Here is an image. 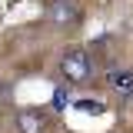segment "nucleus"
I'll return each instance as SVG.
<instances>
[{
	"label": "nucleus",
	"mask_w": 133,
	"mask_h": 133,
	"mask_svg": "<svg viewBox=\"0 0 133 133\" xmlns=\"http://www.w3.org/2000/svg\"><path fill=\"white\" fill-rule=\"evenodd\" d=\"M107 87L116 100H133V70H113L107 73Z\"/></svg>",
	"instance_id": "nucleus-4"
},
{
	"label": "nucleus",
	"mask_w": 133,
	"mask_h": 133,
	"mask_svg": "<svg viewBox=\"0 0 133 133\" xmlns=\"http://www.w3.org/2000/svg\"><path fill=\"white\" fill-rule=\"evenodd\" d=\"M66 100H70V97H66V90H63V87H57V90H53V107H57V110H63Z\"/></svg>",
	"instance_id": "nucleus-6"
},
{
	"label": "nucleus",
	"mask_w": 133,
	"mask_h": 133,
	"mask_svg": "<svg viewBox=\"0 0 133 133\" xmlns=\"http://www.w3.org/2000/svg\"><path fill=\"white\" fill-rule=\"evenodd\" d=\"M73 107H77V110H80V113H107V103H103V100H77V103H73Z\"/></svg>",
	"instance_id": "nucleus-5"
},
{
	"label": "nucleus",
	"mask_w": 133,
	"mask_h": 133,
	"mask_svg": "<svg viewBox=\"0 0 133 133\" xmlns=\"http://www.w3.org/2000/svg\"><path fill=\"white\" fill-rule=\"evenodd\" d=\"M60 73H63V80H70V83L90 80V77H93V57L83 47L63 50V57H60Z\"/></svg>",
	"instance_id": "nucleus-1"
},
{
	"label": "nucleus",
	"mask_w": 133,
	"mask_h": 133,
	"mask_svg": "<svg viewBox=\"0 0 133 133\" xmlns=\"http://www.w3.org/2000/svg\"><path fill=\"white\" fill-rule=\"evenodd\" d=\"M47 20L53 23V27L73 30V27H80L83 10H80V3H73V0H53V3L47 7Z\"/></svg>",
	"instance_id": "nucleus-2"
},
{
	"label": "nucleus",
	"mask_w": 133,
	"mask_h": 133,
	"mask_svg": "<svg viewBox=\"0 0 133 133\" xmlns=\"http://www.w3.org/2000/svg\"><path fill=\"white\" fill-rule=\"evenodd\" d=\"M17 127H20V133H43L47 130V110L23 107V110L17 113Z\"/></svg>",
	"instance_id": "nucleus-3"
}]
</instances>
